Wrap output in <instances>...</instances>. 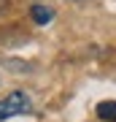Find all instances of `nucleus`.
<instances>
[{
    "mask_svg": "<svg viewBox=\"0 0 116 122\" xmlns=\"http://www.w3.org/2000/svg\"><path fill=\"white\" fill-rule=\"evenodd\" d=\"M30 19L35 25H49L54 19V11L49 8V5H32V8H30Z\"/></svg>",
    "mask_w": 116,
    "mask_h": 122,
    "instance_id": "2",
    "label": "nucleus"
},
{
    "mask_svg": "<svg viewBox=\"0 0 116 122\" xmlns=\"http://www.w3.org/2000/svg\"><path fill=\"white\" fill-rule=\"evenodd\" d=\"M30 111H32V100L24 90H14L0 100V122L19 117V114H30Z\"/></svg>",
    "mask_w": 116,
    "mask_h": 122,
    "instance_id": "1",
    "label": "nucleus"
},
{
    "mask_svg": "<svg viewBox=\"0 0 116 122\" xmlns=\"http://www.w3.org/2000/svg\"><path fill=\"white\" fill-rule=\"evenodd\" d=\"M5 11H8V0H0V16H3Z\"/></svg>",
    "mask_w": 116,
    "mask_h": 122,
    "instance_id": "4",
    "label": "nucleus"
},
{
    "mask_svg": "<svg viewBox=\"0 0 116 122\" xmlns=\"http://www.w3.org/2000/svg\"><path fill=\"white\" fill-rule=\"evenodd\" d=\"M97 117L103 122H116V100H103V103H97Z\"/></svg>",
    "mask_w": 116,
    "mask_h": 122,
    "instance_id": "3",
    "label": "nucleus"
}]
</instances>
